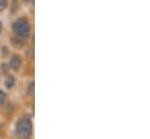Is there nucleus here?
<instances>
[{
	"label": "nucleus",
	"instance_id": "1",
	"mask_svg": "<svg viewBox=\"0 0 150 139\" xmlns=\"http://www.w3.org/2000/svg\"><path fill=\"white\" fill-rule=\"evenodd\" d=\"M33 133V123L30 118L22 117L15 125V135L19 139H29Z\"/></svg>",
	"mask_w": 150,
	"mask_h": 139
},
{
	"label": "nucleus",
	"instance_id": "2",
	"mask_svg": "<svg viewBox=\"0 0 150 139\" xmlns=\"http://www.w3.org/2000/svg\"><path fill=\"white\" fill-rule=\"evenodd\" d=\"M13 31L14 33L20 36V37H28L29 33H30V26H29V22L26 20V19H19L14 22L13 25Z\"/></svg>",
	"mask_w": 150,
	"mask_h": 139
},
{
	"label": "nucleus",
	"instance_id": "3",
	"mask_svg": "<svg viewBox=\"0 0 150 139\" xmlns=\"http://www.w3.org/2000/svg\"><path fill=\"white\" fill-rule=\"evenodd\" d=\"M9 67L13 70H18L21 67V59L19 56H13L9 61Z\"/></svg>",
	"mask_w": 150,
	"mask_h": 139
},
{
	"label": "nucleus",
	"instance_id": "4",
	"mask_svg": "<svg viewBox=\"0 0 150 139\" xmlns=\"http://www.w3.org/2000/svg\"><path fill=\"white\" fill-rule=\"evenodd\" d=\"M14 84H15V78H14V76L8 75V76L6 77V81H5V85H6V88L12 89V88L14 87Z\"/></svg>",
	"mask_w": 150,
	"mask_h": 139
},
{
	"label": "nucleus",
	"instance_id": "5",
	"mask_svg": "<svg viewBox=\"0 0 150 139\" xmlns=\"http://www.w3.org/2000/svg\"><path fill=\"white\" fill-rule=\"evenodd\" d=\"M27 94H29L30 96L34 95V82H30V83L27 85Z\"/></svg>",
	"mask_w": 150,
	"mask_h": 139
},
{
	"label": "nucleus",
	"instance_id": "6",
	"mask_svg": "<svg viewBox=\"0 0 150 139\" xmlns=\"http://www.w3.org/2000/svg\"><path fill=\"white\" fill-rule=\"evenodd\" d=\"M6 92L5 91H2V90H0V104H2V103H5V101H6Z\"/></svg>",
	"mask_w": 150,
	"mask_h": 139
},
{
	"label": "nucleus",
	"instance_id": "7",
	"mask_svg": "<svg viewBox=\"0 0 150 139\" xmlns=\"http://www.w3.org/2000/svg\"><path fill=\"white\" fill-rule=\"evenodd\" d=\"M6 6H7V2H6V0H0V11L5 9V8H6Z\"/></svg>",
	"mask_w": 150,
	"mask_h": 139
},
{
	"label": "nucleus",
	"instance_id": "8",
	"mask_svg": "<svg viewBox=\"0 0 150 139\" xmlns=\"http://www.w3.org/2000/svg\"><path fill=\"white\" fill-rule=\"evenodd\" d=\"M0 33H1V22H0Z\"/></svg>",
	"mask_w": 150,
	"mask_h": 139
},
{
	"label": "nucleus",
	"instance_id": "9",
	"mask_svg": "<svg viewBox=\"0 0 150 139\" xmlns=\"http://www.w3.org/2000/svg\"><path fill=\"white\" fill-rule=\"evenodd\" d=\"M25 1H28V0H25Z\"/></svg>",
	"mask_w": 150,
	"mask_h": 139
}]
</instances>
